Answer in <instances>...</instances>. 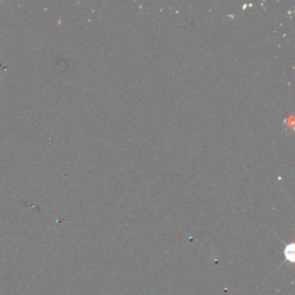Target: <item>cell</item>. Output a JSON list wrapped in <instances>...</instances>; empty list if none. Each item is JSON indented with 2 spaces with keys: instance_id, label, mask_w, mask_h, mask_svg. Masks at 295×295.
I'll return each instance as SVG.
<instances>
[{
  "instance_id": "obj_1",
  "label": "cell",
  "mask_w": 295,
  "mask_h": 295,
  "mask_svg": "<svg viewBox=\"0 0 295 295\" xmlns=\"http://www.w3.org/2000/svg\"><path fill=\"white\" fill-rule=\"evenodd\" d=\"M286 257L289 259V261H293V246H290L289 248H287L285 251Z\"/></svg>"
}]
</instances>
